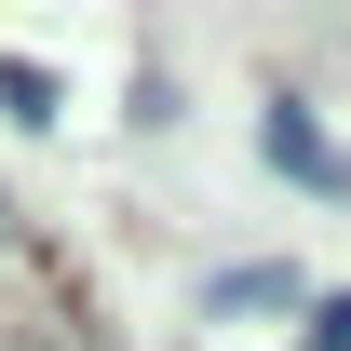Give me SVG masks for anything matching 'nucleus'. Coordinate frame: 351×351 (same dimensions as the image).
<instances>
[{"label":"nucleus","instance_id":"39448f33","mask_svg":"<svg viewBox=\"0 0 351 351\" xmlns=\"http://www.w3.org/2000/svg\"><path fill=\"white\" fill-rule=\"evenodd\" d=\"M298 351H351V298H311V338Z\"/></svg>","mask_w":351,"mask_h":351},{"label":"nucleus","instance_id":"7ed1b4c3","mask_svg":"<svg viewBox=\"0 0 351 351\" xmlns=\"http://www.w3.org/2000/svg\"><path fill=\"white\" fill-rule=\"evenodd\" d=\"M203 311H217V324H230V311H298V270H284V257H243V270L203 284Z\"/></svg>","mask_w":351,"mask_h":351},{"label":"nucleus","instance_id":"20e7f679","mask_svg":"<svg viewBox=\"0 0 351 351\" xmlns=\"http://www.w3.org/2000/svg\"><path fill=\"white\" fill-rule=\"evenodd\" d=\"M0 108L41 135V122H68V82H54V68H27V54H0Z\"/></svg>","mask_w":351,"mask_h":351},{"label":"nucleus","instance_id":"f03ea898","mask_svg":"<svg viewBox=\"0 0 351 351\" xmlns=\"http://www.w3.org/2000/svg\"><path fill=\"white\" fill-rule=\"evenodd\" d=\"M0 298H82V284H68V257H54L41 230H27V203H14V189H0Z\"/></svg>","mask_w":351,"mask_h":351},{"label":"nucleus","instance_id":"f257e3e1","mask_svg":"<svg viewBox=\"0 0 351 351\" xmlns=\"http://www.w3.org/2000/svg\"><path fill=\"white\" fill-rule=\"evenodd\" d=\"M257 162L298 176L311 203H351V149L324 135V108H311V95H270V108H257Z\"/></svg>","mask_w":351,"mask_h":351}]
</instances>
